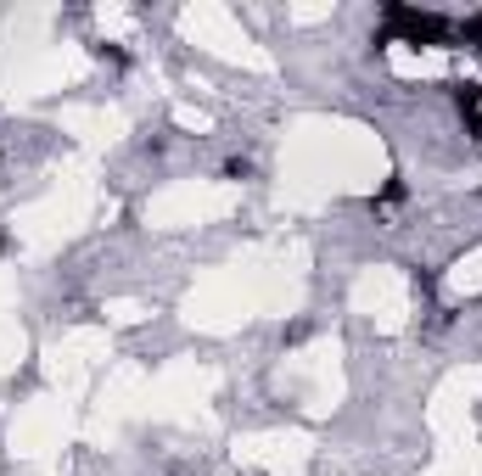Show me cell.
<instances>
[{
  "instance_id": "1",
  "label": "cell",
  "mask_w": 482,
  "mask_h": 476,
  "mask_svg": "<svg viewBox=\"0 0 482 476\" xmlns=\"http://www.w3.org/2000/svg\"><path fill=\"white\" fill-rule=\"evenodd\" d=\"M404 197H409V185H404V180L393 174V180H388V185H381V190H376V197H370V202H376V208H388V202H404Z\"/></svg>"
},
{
  "instance_id": "2",
  "label": "cell",
  "mask_w": 482,
  "mask_h": 476,
  "mask_svg": "<svg viewBox=\"0 0 482 476\" xmlns=\"http://www.w3.org/2000/svg\"><path fill=\"white\" fill-rule=\"evenodd\" d=\"M259 169H252V157H224V180H252Z\"/></svg>"
},
{
  "instance_id": "3",
  "label": "cell",
  "mask_w": 482,
  "mask_h": 476,
  "mask_svg": "<svg viewBox=\"0 0 482 476\" xmlns=\"http://www.w3.org/2000/svg\"><path fill=\"white\" fill-rule=\"evenodd\" d=\"M303 336H309V325H303V320H298V325H286V331H280V342H286V347H292V342H303Z\"/></svg>"
}]
</instances>
